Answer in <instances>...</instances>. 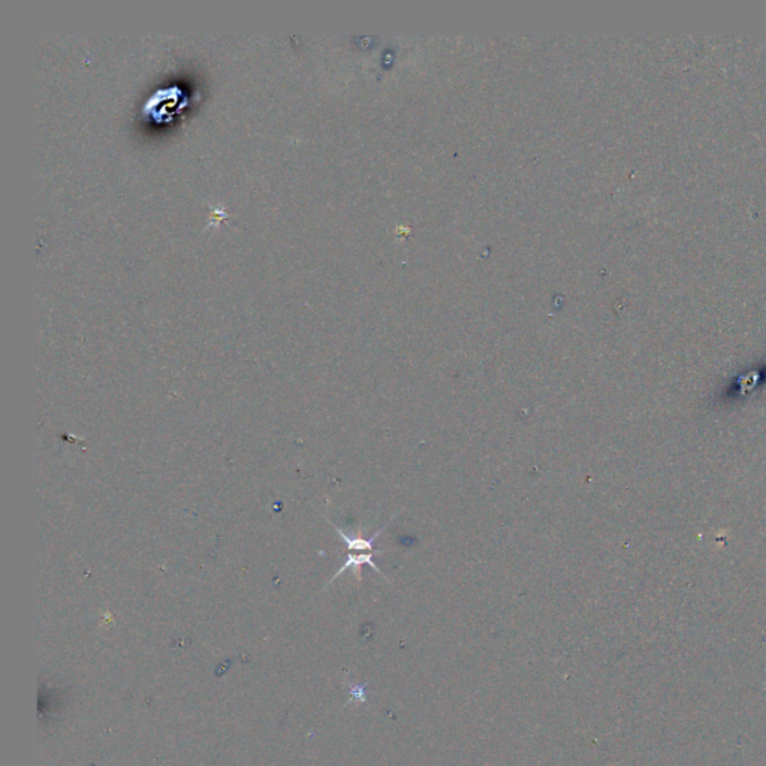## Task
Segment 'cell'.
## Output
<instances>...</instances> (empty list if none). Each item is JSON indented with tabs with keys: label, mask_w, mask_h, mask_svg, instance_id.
Here are the masks:
<instances>
[{
	"label": "cell",
	"mask_w": 766,
	"mask_h": 766,
	"mask_svg": "<svg viewBox=\"0 0 766 766\" xmlns=\"http://www.w3.org/2000/svg\"><path fill=\"white\" fill-rule=\"evenodd\" d=\"M380 552H383V550H382V551H370V552H361V554L349 552V554H348V559H346L344 564H343V566H342V568L339 569V572H337V573L334 574V578H333V581H334L335 578H339V577H340V574H342V573H344L346 570H353V572H355V574H357V579L359 581V579H361V572H359V570H361V568L364 566V564H367V566H370V568H371L373 570H375L376 573H379V574H383V573H382V570H380V569L377 568V564L375 563V555H376V554H380ZM333 581H331V582H333Z\"/></svg>",
	"instance_id": "1"
}]
</instances>
